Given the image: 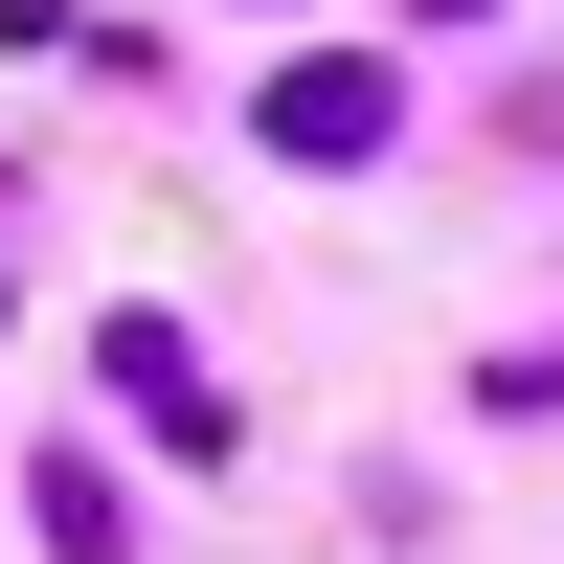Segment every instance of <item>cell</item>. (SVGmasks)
I'll return each instance as SVG.
<instances>
[{"instance_id":"6da1fadb","label":"cell","mask_w":564,"mask_h":564,"mask_svg":"<svg viewBox=\"0 0 564 564\" xmlns=\"http://www.w3.org/2000/svg\"><path fill=\"white\" fill-rule=\"evenodd\" d=\"M271 135H294V159H361V135H384V90H361V68H294V90H271Z\"/></svg>"}]
</instances>
